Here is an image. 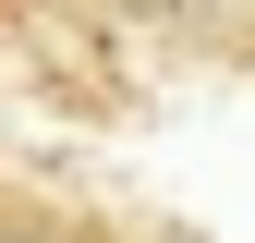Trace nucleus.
Segmentation results:
<instances>
[{
    "label": "nucleus",
    "instance_id": "f257e3e1",
    "mask_svg": "<svg viewBox=\"0 0 255 243\" xmlns=\"http://www.w3.org/2000/svg\"><path fill=\"white\" fill-rule=\"evenodd\" d=\"M0 243H49V219H12V231H0Z\"/></svg>",
    "mask_w": 255,
    "mask_h": 243
}]
</instances>
